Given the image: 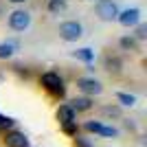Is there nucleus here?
Returning <instances> with one entry per match:
<instances>
[{
    "instance_id": "nucleus-17",
    "label": "nucleus",
    "mask_w": 147,
    "mask_h": 147,
    "mask_svg": "<svg viewBox=\"0 0 147 147\" xmlns=\"http://www.w3.org/2000/svg\"><path fill=\"white\" fill-rule=\"evenodd\" d=\"M66 9V0H49V11L51 13H61Z\"/></svg>"
},
{
    "instance_id": "nucleus-22",
    "label": "nucleus",
    "mask_w": 147,
    "mask_h": 147,
    "mask_svg": "<svg viewBox=\"0 0 147 147\" xmlns=\"http://www.w3.org/2000/svg\"><path fill=\"white\" fill-rule=\"evenodd\" d=\"M75 147H92V143L88 141L86 136H79V134H77V136H75Z\"/></svg>"
},
{
    "instance_id": "nucleus-7",
    "label": "nucleus",
    "mask_w": 147,
    "mask_h": 147,
    "mask_svg": "<svg viewBox=\"0 0 147 147\" xmlns=\"http://www.w3.org/2000/svg\"><path fill=\"white\" fill-rule=\"evenodd\" d=\"M119 24L123 26H136L138 22H141V9H136V7H132V9H125V11H119Z\"/></svg>"
},
{
    "instance_id": "nucleus-20",
    "label": "nucleus",
    "mask_w": 147,
    "mask_h": 147,
    "mask_svg": "<svg viewBox=\"0 0 147 147\" xmlns=\"http://www.w3.org/2000/svg\"><path fill=\"white\" fill-rule=\"evenodd\" d=\"M77 123H66V125H61V132L64 134H68V136H77Z\"/></svg>"
},
{
    "instance_id": "nucleus-5",
    "label": "nucleus",
    "mask_w": 147,
    "mask_h": 147,
    "mask_svg": "<svg viewBox=\"0 0 147 147\" xmlns=\"http://www.w3.org/2000/svg\"><path fill=\"white\" fill-rule=\"evenodd\" d=\"M77 88L84 97H94V94H101L103 92V86L101 81L94 79V77H79L77 79Z\"/></svg>"
},
{
    "instance_id": "nucleus-10",
    "label": "nucleus",
    "mask_w": 147,
    "mask_h": 147,
    "mask_svg": "<svg viewBox=\"0 0 147 147\" xmlns=\"http://www.w3.org/2000/svg\"><path fill=\"white\" fill-rule=\"evenodd\" d=\"M103 66H105V70H108V73L119 75V73H121V68H123V61L119 59V57L108 55V57H105V61H103Z\"/></svg>"
},
{
    "instance_id": "nucleus-18",
    "label": "nucleus",
    "mask_w": 147,
    "mask_h": 147,
    "mask_svg": "<svg viewBox=\"0 0 147 147\" xmlns=\"http://www.w3.org/2000/svg\"><path fill=\"white\" fill-rule=\"evenodd\" d=\"M132 37H134L136 42H138V40H147V24L138 22V24H136V33H134Z\"/></svg>"
},
{
    "instance_id": "nucleus-21",
    "label": "nucleus",
    "mask_w": 147,
    "mask_h": 147,
    "mask_svg": "<svg viewBox=\"0 0 147 147\" xmlns=\"http://www.w3.org/2000/svg\"><path fill=\"white\" fill-rule=\"evenodd\" d=\"M99 127H101V121H86L84 123V129H86V132H94V134H97Z\"/></svg>"
},
{
    "instance_id": "nucleus-4",
    "label": "nucleus",
    "mask_w": 147,
    "mask_h": 147,
    "mask_svg": "<svg viewBox=\"0 0 147 147\" xmlns=\"http://www.w3.org/2000/svg\"><path fill=\"white\" fill-rule=\"evenodd\" d=\"M7 24L11 31H26L31 24V13L26 9H16V11L9 13V18H7Z\"/></svg>"
},
{
    "instance_id": "nucleus-12",
    "label": "nucleus",
    "mask_w": 147,
    "mask_h": 147,
    "mask_svg": "<svg viewBox=\"0 0 147 147\" xmlns=\"http://www.w3.org/2000/svg\"><path fill=\"white\" fill-rule=\"evenodd\" d=\"M101 117L105 119H121V108L119 105H101Z\"/></svg>"
},
{
    "instance_id": "nucleus-23",
    "label": "nucleus",
    "mask_w": 147,
    "mask_h": 147,
    "mask_svg": "<svg viewBox=\"0 0 147 147\" xmlns=\"http://www.w3.org/2000/svg\"><path fill=\"white\" fill-rule=\"evenodd\" d=\"M9 2H16V5H20V2H26V0H9Z\"/></svg>"
},
{
    "instance_id": "nucleus-3",
    "label": "nucleus",
    "mask_w": 147,
    "mask_h": 147,
    "mask_svg": "<svg viewBox=\"0 0 147 147\" xmlns=\"http://www.w3.org/2000/svg\"><path fill=\"white\" fill-rule=\"evenodd\" d=\"M81 35H84V26L77 20H66L59 24V37L64 42H77Z\"/></svg>"
},
{
    "instance_id": "nucleus-19",
    "label": "nucleus",
    "mask_w": 147,
    "mask_h": 147,
    "mask_svg": "<svg viewBox=\"0 0 147 147\" xmlns=\"http://www.w3.org/2000/svg\"><path fill=\"white\" fill-rule=\"evenodd\" d=\"M13 125H16V121H13L11 117H5V114H0V129L9 132V129H13Z\"/></svg>"
},
{
    "instance_id": "nucleus-2",
    "label": "nucleus",
    "mask_w": 147,
    "mask_h": 147,
    "mask_svg": "<svg viewBox=\"0 0 147 147\" xmlns=\"http://www.w3.org/2000/svg\"><path fill=\"white\" fill-rule=\"evenodd\" d=\"M94 13H97V18L103 20V22H114V20L119 18V7H117L114 0H97Z\"/></svg>"
},
{
    "instance_id": "nucleus-6",
    "label": "nucleus",
    "mask_w": 147,
    "mask_h": 147,
    "mask_svg": "<svg viewBox=\"0 0 147 147\" xmlns=\"http://www.w3.org/2000/svg\"><path fill=\"white\" fill-rule=\"evenodd\" d=\"M5 145L7 147H29V138L20 129H9L5 134Z\"/></svg>"
},
{
    "instance_id": "nucleus-24",
    "label": "nucleus",
    "mask_w": 147,
    "mask_h": 147,
    "mask_svg": "<svg viewBox=\"0 0 147 147\" xmlns=\"http://www.w3.org/2000/svg\"><path fill=\"white\" fill-rule=\"evenodd\" d=\"M0 79H2V77H0Z\"/></svg>"
},
{
    "instance_id": "nucleus-16",
    "label": "nucleus",
    "mask_w": 147,
    "mask_h": 147,
    "mask_svg": "<svg viewBox=\"0 0 147 147\" xmlns=\"http://www.w3.org/2000/svg\"><path fill=\"white\" fill-rule=\"evenodd\" d=\"M97 134H99V136H105V138H117V136H119V129H117V127H112V125H105V123H101V127H99Z\"/></svg>"
},
{
    "instance_id": "nucleus-11",
    "label": "nucleus",
    "mask_w": 147,
    "mask_h": 147,
    "mask_svg": "<svg viewBox=\"0 0 147 147\" xmlns=\"http://www.w3.org/2000/svg\"><path fill=\"white\" fill-rule=\"evenodd\" d=\"M73 57L86 61V64H92L94 61V51L92 49H77V51H73Z\"/></svg>"
},
{
    "instance_id": "nucleus-13",
    "label": "nucleus",
    "mask_w": 147,
    "mask_h": 147,
    "mask_svg": "<svg viewBox=\"0 0 147 147\" xmlns=\"http://www.w3.org/2000/svg\"><path fill=\"white\" fill-rule=\"evenodd\" d=\"M119 46H121L123 51H138V42H136L132 35H123L121 40H119Z\"/></svg>"
},
{
    "instance_id": "nucleus-9",
    "label": "nucleus",
    "mask_w": 147,
    "mask_h": 147,
    "mask_svg": "<svg viewBox=\"0 0 147 147\" xmlns=\"http://www.w3.org/2000/svg\"><path fill=\"white\" fill-rule=\"evenodd\" d=\"M68 105H70L75 112H88L94 103H92V99H90V97H84V94H81V97H75Z\"/></svg>"
},
{
    "instance_id": "nucleus-1",
    "label": "nucleus",
    "mask_w": 147,
    "mask_h": 147,
    "mask_svg": "<svg viewBox=\"0 0 147 147\" xmlns=\"http://www.w3.org/2000/svg\"><path fill=\"white\" fill-rule=\"evenodd\" d=\"M40 84L46 92H51L53 97H64L66 94V86H64V79L59 77V73L55 70H49V73H42L40 77Z\"/></svg>"
},
{
    "instance_id": "nucleus-14",
    "label": "nucleus",
    "mask_w": 147,
    "mask_h": 147,
    "mask_svg": "<svg viewBox=\"0 0 147 147\" xmlns=\"http://www.w3.org/2000/svg\"><path fill=\"white\" fill-rule=\"evenodd\" d=\"M117 101L121 105H125V108L136 105V97H134V94H129V92H117Z\"/></svg>"
},
{
    "instance_id": "nucleus-8",
    "label": "nucleus",
    "mask_w": 147,
    "mask_h": 147,
    "mask_svg": "<svg viewBox=\"0 0 147 147\" xmlns=\"http://www.w3.org/2000/svg\"><path fill=\"white\" fill-rule=\"evenodd\" d=\"M57 121H59V125H66V123H77V112H75L68 103H64V105H59V108H57Z\"/></svg>"
},
{
    "instance_id": "nucleus-15",
    "label": "nucleus",
    "mask_w": 147,
    "mask_h": 147,
    "mask_svg": "<svg viewBox=\"0 0 147 147\" xmlns=\"http://www.w3.org/2000/svg\"><path fill=\"white\" fill-rule=\"evenodd\" d=\"M16 53V44L13 42H2L0 44V59H9Z\"/></svg>"
}]
</instances>
